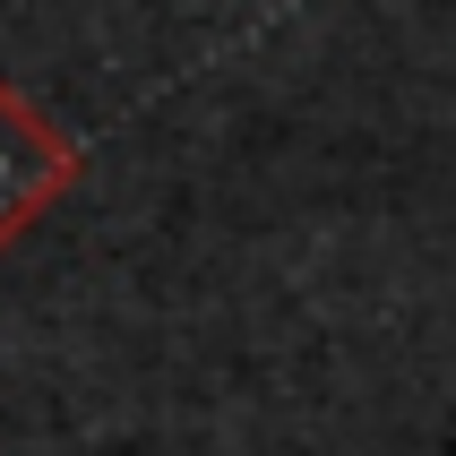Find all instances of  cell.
Returning a JSON list of instances; mask_svg holds the SVG:
<instances>
[{"instance_id":"6da1fadb","label":"cell","mask_w":456,"mask_h":456,"mask_svg":"<svg viewBox=\"0 0 456 456\" xmlns=\"http://www.w3.org/2000/svg\"><path fill=\"white\" fill-rule=\"evenodd\" d=\"M86 155L18 77H0V250H18L52 207L77 190Z\"/></svg>"}]
</instances>
